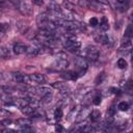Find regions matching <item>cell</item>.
Masks as SVG:
<instances>
[{
    "label": "cell",
    "mask_w": 133,
    "mask_h": 133,
    "mask_svg": "<svg viewBox=\"0 0 133 133\" xmlns=\"http://www.w3.org/2000/svg\"><path fill=\"white\" fill-rule=\"evenodd\" d=\"M35 109L36 108L33 107V106H31V105H26V106H24V107L21 108V111H22V113H24V114H26L28 116H31L34 113Z\"/></svg>",
    "instance_id": "2e32d148"
},
{
    "label": "cell",
    "mask_w": 133,
    "mask_h": 133,
    "mask_svg": "<svg viewBox=\"0 0 133 133\" xmlns=\"http://www.w3.org/2000/svg\"><path fill=\"white\" fill-rule=\"evenodd\" d=\"M90 112H91V109L89 108V106H88V105L83 106L82 108H80V109H79V111H78V113H77V116H76L75 122H77V123H81V122L85 121V119L89 116Z\"/></svg>",
    "instance_id": "ba28073f"
},
{
    "label": "cell",
    "mask_w": 133,
    "mask_h": 133,
    "mask_svg": "<svg viewBox=\"0 0 133 133\" xmlns=\"http://www.w3.org/2000/svg\"><path fill=\"white\" fill-rule=\"evenodd\" d=\"M69 1H71V2H73V3H74V2H75V1H77V2H78V1H79V0H69Z\"/></svg>",
    "instance_id": "60d3db41"
},
{
    "label": "cell",
    "mask_w": 133,
    "mask_h": 133,
    "mask_svg": "<svg viewBox=\"0 0 133 133\" xmlns=\"http://www.w3.org/2000/svg\"><path fill=\"white\" fill-rule=\"evenodd\" d=\"M31 124H32V121H31L30 118H25V117H23V118H19V119L16 121V125H18V126L20 127V129L26 128V127H30Z\"/></svg>",
    "instance_id": "9a60e30c"
},
{
    "label": "cell",
    "mask_w": 133,
    "mask_h": 133,
    "mask_svg": "<svg viewBox=\"0 0 133 133\" xmlns=\"http://www.w3.org/2000/svg\"><path fill=\"white\" fill-rule=\"evenodd\" d=\"M124 89L125 91H127L128 94H133V81L130 79L128 81L125 82V85H124Z\"/></svg>",
    "instance_id": "d6986e66"
},
{
    "label": "cell",
    "mask_w": 133,
    "mask_h": 133,
    "mask_svg": "<svg viewBox=\"0 0 133 133\" xmlns=\"http://www.w3.org/2000/svg\"><path fill=\"white\" fill-rule=\"evenodd\" d=\"M27 46L25 45V44H23V43H16L15 45H14V48H12V50H14V52L16 53V54H23V53H26L27 52Z\"/></svg>",
    "instance_id": "7c38bea8"
},
{
    "label": "cell",
    "mask_w": 133,
    "mask_h": 133,
    "mask_svg": "<svg viewBox=\"0 0 133 133\" xmlns=\"http://www.w3.org/2000/svg\"><path fill=\"white\" fill-rule=\"evenodd\" d=\"M100 29L102 31H106L109 29V22H108V19L106 17H103L101 19V22H100Z\"/></svg>",
    "instance_id": "e0dca14e"
},
{
    "label": "cell",
    "mask_w": 133,
    "mask_h": 133,
    "mask_svg": "<svg viewBox=\"0 0 133 133\" xmlns=\"http://www.w3.org/2000/svg\"><path fill=\"white\" fill-rule=\"evenodd\" d=\"M101 5H104L102 3H99L95 0H88V4H87V8L89 9H92V10H96V11H103L104 8H102Z\"/></svg>",
    "instance_id": "5bb4252c"
},
{
    "label": "cell",
    "mask_w": 133,
    "mask_h": 133,
    "mask_svg": "<svg viewBox=\"0 0 133 133\" xmlns=\"http://www.w3.org/2000/svg\"><path fill=\"white\" fill-rule=\"evenodd\" d=\"M131 62H132V65H133V48L131 50Z\"/></svg>",
    "instance_id": "74e56055"
},
{
    "label": "cell",
    "mask_w": 133,
    "mask_h": 133,
    "mask_svg": "<svg viewBox=\"0 0 133 133\" xmlns=\"http://www.w3.org/2000/svg\"><path fill=\"white\" fill-rule=\"evenodd\" d=\"M41 101H42V103H50L52 101V94H49V95H46V96L42 97Z\"/></svg>",
    "instance_id": "4316f807"
},
{
    "label": "cell",
    "mask_w": 133,
    "mask_h": 133,
    "mask_svg": "<svg viewBox=\"0 0 133 133\" xmlns=\"http://www.w3.org/2000/svg\"><path fill=\"white\" fill-rule=\"evenodd\" d=\"M117 109L121 110V111H127L129 109V104L125 101H122L117 104Z\"/></svg>",
    "instance_id": "7402d4cb"
},
{
    "label": "cell",
    "mask_w": 133,
    "mask_h": 133,
    "mask_svg": "<svg viewBox=\"0 0 133 133\" xmlns=\"http://www.w3.org/2000/svg\"><path fill=\"white\" fill-rule=\"evenodd\" d=\"M83 57L87 60V61H91L95 62L98 60L99 55H100V51L96 46H87L82 53Z\"/></svg>",
    "instance_id": "6da1fadb"
},
{
    "label": "cell",
    "mask_w": 133,
    "mask_h": 133,
    "mask_svg": "<svg viewBox=\"0 0 133 133\" xmlns=\"http://www.w3.org/2000/svg\"><path fill=\"white\" fill-rule=\"evenodd\" d=\"M95 1H97V2H99V3H102V4H104V5H107V4H108V1H107V0H95Z\"/></svg>",
    "instance_id": "8d00e7d4"
},
{
    "label": "cell",
    "mask_w": 133,
    "mask_h": 133,
    "mask_svg": "<svg viewBox=\"0 0 133 133\" xmlns=\"http://www.w3.org/2000/svg\"><path fill=\"white\" fill-rule=\"evenodd\" d=\"M110 90H112L111 92H112V94H114V95H116V96H121V95H122V90H121V89H118V88L111 87V88H110Z\"/></svg>",
    "instance_id": "d6a6232c"
},
{
    "label": "cell",
    "mask_w": 133,
    "mask_h": 133,
    "mask_svg": "<svg viewBox=\"0 0 133 133\" xmlns=\"http://www.w3.org/2000/svg\"><path fill=\"white\" fill-rule=\"evenodd\" d=\"M8 29V25L7 24H1V35H3L5 32H6V30Z\"/></svg>",
    "instance_id": "1f68e13d"
},
{
    "label": "cell",
    "mask_w": 133,
    "mask_h": 133,
    "mask_svg": "<svg viewBox=\"0 0 133 133\" xmlns=\"http://www.w3.org/2000/svg\"><path fill=\"white\" fill-rule=\"evenodd\" d=\"M52 86H53L54 88L58 89L59 94L62 95V96H68V95L71 92L70 86H69L66 83H64V82H54V83L52 84Z\"/></svg>",
    "instance_id": "30bf717a"
},
{
    "label": "cell",
    "mask_w": 133,
    "mask_h": 133,
    "mask_svg": "<svg viewBox=\"0 0 133 133\" xmlns=\"http://www.w3.org/2000/svg\"><path fill=\"white\" fill-rule=\"evenodd\" d=\"M89 117H90L91 122H98V121L100 119V117H101V112H100V110H97V109L91 110V112H90V114H89Z\"/></svg>",
    "instance_id": "ac0fdd59"
},
{
    "label": "cell",
    "mask_w": 133,
    "mask_h": 133,
    "mask_svg": "<svg viewBox=\"0 0 133 133\" xmlns=\"http://www.w3.org/2000/svg\"><path fill=\"white\" fill-rule=\"evenodd\" d=\"M0 55H1V58H3V59H7V58L10 56L9 50H8L6 47L2 46V47L0 48Z\"/></svg>",
    "instance_id": "ffe728a7"
},
{
    "label": "cell",
    "mask_w": 133,
    "mask_h": 133,
    "mask_svg": "<svg viewBox=\"0 0 133 133\" xmlns=\"http://www.w3.org/2000/svg\"><path fill=\"white\" fill-rule=\"evenodd\" d=\"M69 65V61L66 59V56L62 52H58L56 54V59L54 62V69L58 71H64Z\"/></svg>",
    "instance_id": "3957f363"
},
{
    "label": "cell",
    "mask_w": 133,
    "mask_h": 133,
    "mask_svg": "<svg viewBox=\"0 0 133 133\" xmlns=\"http://www.w3.org/2000/svg\"><path fill=\"white\" fill-rule=\"evenodd\" d=\"M132 38H133V23H130L127 26L126 30H125V33H124L123 38H122V45L121 46H131Z\"/></svg>",
    "instance_id": "5b68a950"
},
{
    "label": "cell",
    "mask_w": 133,
    "mask_h": 133,
    "mask_svg": "<svg viewBox=\"0 0 133 133\" xmlns=\"http://www.w3.org/2000/svg\"><path fill=\"white\" fill-rule=\"evenodd\" d=\"M75 63L78 68V71H77V74L79 77L83 76L85 74V72L87 71V68H88V64H87V60L84 58V57H77L75 59Z\"/></svg>",
    "instance_id": "52a82bcc"
},
{
    "label": "cell",
    "mask_w": 133,
    "mask_h": 133,
    "mask_svg": "<svg viewBox=\"0 0 133 133\" xmlns=\"http://www.w3.org/2000/svg\"><path fill=\"white\" fill-rule=\"evenodd\" d=\"M8 115H10V112H8V110H5L4 108L1 109V116L3 117H8Z\"/></svg>",
    "instance_id": "836d02e7"
},
{
    "label": "cell",
    "mask_w": 133,
    "mask_h": 133,
    "mask_svg": "<svg viewBox=\"0 0 133 133\" xmlns=\"http://www.w3.org/2000/svg\"><path fill=\"white\" fill-rule=\"evenodd\" d=\"M89 25L92 26V27H96L97 25H99V21L97 18H91L89 19Z\"/></svg>",
    "instance_id": "f546056e"
},
{
    "label": "cell",
    "mask_w": 133,
    "mask_h": 133,
    "mask_svg": "<svg viewBox=\"0 0 133 133\" xmlns=\"http://www.w3.org/2000/svg\"><path fill=\"white\" fill-rule=\"evenodd\" d=\"M94 38L97 43L102 44L106 47H111L113 45V38L109 34H104V33H95Z\"/></svg>",
    "instance_id": "277c9868"
},
{
    "label": "cell",
    "mask_w": 133,
    "mask_h": 133,
    "mask_svg": "<svg viewBox=\"0 0 133 133\" xmlns=\"http://www.w3.org/2000/svg\"><path fill=\"white\" fill-rule=\"evenodd\" d=\"M117 66L119 69H126L127 68V61L124 58H119L117 60Z\"/></svg>",
    "instance_id": "484cf974"
},
{
    "label": "cell",
    "mask_w": 133,
    "mask_h": 133,
    "mask_svg": "<svg viewBox=\"0 0 133 133\" xmlns=\"http://www.w3.org/2000/svg\"><path fill=\"white\" fill-rule=\"evenodd\" d=\"M130 19H131V23H133V14L131 15V18Z\"/></svg>",
    "instance_id": "ab89813d"
},
{
    "label": "cell",
    "mask_w": 133,
    "mask_h": 133,
    "mask_svg": "<svg viewBox=\"0 0 133 133\" xmlns=\"http://www.w3.org/2000/svg\"><path fill=\"white\" fill-rule=\"evenodd\" d=\"M32 3L35 4V5H38V6H42L44 4V1L43 0H32Z\"/></svg>",
    "instance_id": "d590c367"
},
{
    "label": "cell",
    "mask_w": 133,
    "mask_h": 133,
    "mask_svg": "<svg viewBox=\"0 0 133 133\" xmlns=\"http://www.w3.org/2000/svg\"><path fill=\"white\" fill-rule=\"evenodd\" d=\"M61 78L65 79V80H76L79 76L77 74V72H73V71H63L61 73Z\"/></svg>",
    "instance_id": "4fadbf2b"
},
{
    "label": "cell",
    "mask_w": 133,
    "mask_h": 133,
    "mask_svg": "<svg viewBox=\"0 0 133 133\" xmlns=\"http://www.w3.org/2000/svg\"><path fill=\"white\" fill-rule=\"evenodd\" d=\"M50 22H51V18L49 14L42 12L36 17V24L41 29H48Z\"/></svg>",
    "instance_id": "8992f818"
},
{
    "label": "cell",
    "mask_w": 133,
    "mask_h": 133,
    "mask_svg": "<svg viewBox=\"0 0 133 133\" xmlns=\"http://www.w3.org/2000/svg\"><path fill=\"white\" fill-rule=\"evenodd\" d=\"M0 124H1V126H8V125H10L11 124V121L10 119H8V117L6 118V119H1V122H0Z\"/></svg>",
    "instance_id": "4dcf8cb0"
},
{
    "label": "cell",
    "mask_w": 133,
    "mask_h": 133,
    "mask_svg": "<svg viewBox=\"0 0 133 133\" xmlns=\"http://www.w3.org/2000/svg\"><path fill=\"white\" fill-rule=\"evenodd\" d=\"M116 2H118V3H121V4H123V3H125L127 0H115Z\"/></svg>",
    "instance_id": "f35d334b"
},
{
    "label": "cell",
    "mask_w": 133,
    "mask_h": 133,
    "mask_svg": "<svg viewBox=\"0 0 133 133\" xmlns=\"http://www.w3.org/2000/svg\"><path fill=\"white\" fill-rule=\"evenodd\" d=\"M16 7L18 8V10H19L22 15L29 16V15L32 14V7H31V5L28 4V3L25 2V1H21V2H19V3L16 5Z\"/></svg>",
    "instance_id": "9c48e42d"
},
{
    "label": "cell",
    "mask_w": 133,
    "mask_h": 133,
    "mask_svg": "<svg viewBox=\"0 0 133 133\" xmlns=\"http://www.w3.org/2000/svg\"><path fill=\"white\" fill-rule=\"evenodd\" d=\"M127 122H122V123H118L117 125H115V128H116V130H119V131H122V130H125L126 128H127Z\"/></svg>",
    "instance_id": "83f0119b"
},
{
    "label": "cell",
    "mask_w": 133,
    "mask_h": 133,
    "mask_svg": "<svg viewBox=\"0 0 133 133\" xmlns=\"http://www.w3.org/2000/svg\"><path fill=\"white\" fill-rule=\"evenodd\" d=\"M63 6L68 9V10H74V3L66 0V1H63Z\"/></svg>",
    "instance_id": "cb8c5ba5"
},
{
    "label": "cell",
    "mask_w": 133,
    "mask_h": 133,
    "mask_svg": "<svg viewBox=\"0 0 133 133\" xmlns=\"http://www.w3.org/2000/svg\"><path fill=\"white\" fill-rule=\"evenodd\" d=\"M105 78H106V75H105V73L104 72H101L98 76H97V78H96V80H95V83L98 85V84H101V83H103V81L105 80Z\"/></svg>",
    "instance_id": "44dd1931"
},
{
    "label": "cell",
    "mask_w": 133,
    "mask_h": 133,
    "mask_svg": "<svg viewBox=\"0 0 133 133\" xmlns=\"http://www.w3.org/2000/svg\"><path fill=\"white\" fill-rule=\"evenodd\" d=\"M29 79H30V83H34V84H43L46 82V78L44 75L35 73V74H31L29 75Z\"/></svg>",
    "instance_id": "8fae6325"
},
{
    "label": "cell",
    "mask_w": 133,
    "mask_h": 133,
    "mask_svg": "<svg viewBox=\"0 0 133 133\" xmlns=\"http://www.w3.org/2000/svg\"><path fill=\"white\" fill-rule=\"evenodd\" d=\"M63 48L72 53H77L81 48V43L79 41H77L74 36L66 37L63 41Z\"/></svg>",
    "instance_id": "7a4b0ae2"
},
{
    "label": "cell",
    "mask_w": 133,
    "mask_h": 133,
    "mask_svg": "<svg viewBox=\"0 0 133 133\" xmlns=\"http://www.w3.org/2000/svg\"><path fill=\"white\" fill-rule=\"evenodd\" d=\"M114 113H115V108H114L113 106H111V107L107 110V112H106V116H113Z\"/></svg>",
    "instance_id": "f1b7e54d"
},
{
    "label": "cell",
    "mask_w": 133,
    "mask_h": 133,
    "mask_svg": "<svg viewBox=\"0 0 133 133\" xmlns=\"http://www.w3.org/2000/svg\"><path fill=\"white\" fill-rule=\"evenodd\" d=\"M55 131L56 132H62V131H64V129L61 125H55Z\"/></svg>",
    "instance_id": "e575fe53"
},
{
    "label": "cell",
    "mask_w": 133,
    "mask_h": 133,
    "mask_svg": "<svg viewBox=\"0 0 133 133\" xmlns=\"http://www.w3.org/2000/svg\"><path fill=\"white\" fill-rule=\"evenodd\" d=\"M101 101H102L101 95H100V94H96L95 97H94V99H92V103H94L95 105H100V104H101Z\"/></svg>",
    "instance_id": "d4e9b609"
},
{
    "label": "cell",
    "mask_w": 133,
    "mask_h": 133,
    "mask_svg": "<svg viewBox=\"0 0 133 133\" xmlns=\"http://www.w3.org/2000/svg\"><path fill=\"white\" fill-rule=\"evenodd\" d=\"M62 115H63V113H62V109L60 108V107H57V108H55V110H54V118L55 119H57V121H59L61 117H62Z\"/></svg>",
    "instance_id": "603a6c76"
}]
</instances>
